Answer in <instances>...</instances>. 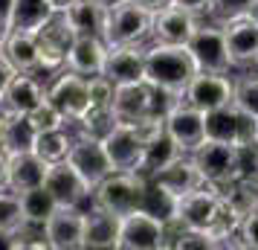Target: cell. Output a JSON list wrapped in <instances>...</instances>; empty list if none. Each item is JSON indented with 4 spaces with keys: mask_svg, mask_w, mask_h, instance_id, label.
<instances>
[{
    "mask_svg": "<svg viewBox=\"0 0 258 250\" xmlns=\"http://www.w3.org/2000/svg\"><path fill=\"white\" fill-rule=\"evenodd\" d=\"M198 64L191 59L186 44H163L154 41V47H145V82L157 90L183 99L188 82L198 76Z\"/></svg>",
    "mask_w": 258,
    "mask_h": 250,
    "instance_id": "obj_1",
    "label": "cell"
},
{
    "mask_svg": "<svg viewBox=\"0 0 258 250\" xmlns=\"http://www.w3.org/2000/svg\"><path fill=\"white\" fill-rule=\"evenodd\" d=\"M145 189H148V178H142L140 172L116 169L93 189V207H102L113 215H128L142 207Z\"/></svg>",
    "mask_w": 258,
    "mask_h": 250,
    "instance_id": "obj_2",
    "label": "cell"
},
{
    "mask_svg": "<svg viewBox=\"0 0 258 250\" xmlns=\"http://www.w3.org/2000/svg\"><path fill=\"white\" fill-rule=\"evenodd\" d=\"M154 29V12L134 0H125L113 9H107L105 41L113 44H145Z\"/></svg>",
    "mask_w": 258,
    "mask_h": 250,
    "instance_id": "obj_3",
    "label": "cell"
},
{
    "mask_svg": "<svg viewBox=\"0 0 258 250\" xmlns=\"http://www.w3.org/2000/svg\"><path fill=\"white\" fill-rule=\"evenodd\" d=\"M165 247H168L165 218L148 213L145 207L122 215L116 250H165Z\"/></svg>",
    "mask_w": 258,
    "mask_h": 250,
    "instance_id": "obj_4",
    "label": "cell"
},
{
    "mask_svg": "<svg viewBox=\"0 0 258 250\" xmlns=\"http://www.w3.org/2000/svg\"><path fill=\"white\" fill-rule=\"evenodd\" d=\"M221 210H223V201H221V192L215 186H203V189H195L177 198L174 204V221H180L183 227L188 230H203V233H212L218 218H221ZM218 244V241H215Z\"/></svg>",
    "mask_w": 258,
    "mask_h": 250,
    "instance_id": "obj_5",
    "label": "cell"
},
{
    "mask_svg": "<svg viewBox=\"0 0 258 250\" xmlns=\"http://www.w3.org/2000/svg\"><path fill=\"white\" fill-rule=\"evenodd\" d=\"M188 53L198 64L200 73H229L232 70V59H229V47H226V32L223 26L200 24L195 35L188 38Z\"/></svg>",
    "mask_w": 258,
    "mask_h": 250,
    "instance_id": "obj_6",
    "label": "cell"
},
{
    "mask_svg": "<svg viewBox=\"0 0 258 250\" xmlns=\"http://www.w3.org/2000/svg\"><path fill=\"white\" fill-rule=\"evenodd\" d=\"M47 96H49V102L55 108H61V114L67 119H73V122H82L90 114V108H93L87 76L70 70V67L55 76V82L47 87Z\"/></svg>",
    "mask_w": 258,
    "mask_h": 250,
    "instance_id": "obj_7",
    "label": "cell"
},
{
    "mask_svg": "<svg viewBox=\"0 0 258 250\" xmlns=\"http://www.w3.org/2000/svg\"><path fill=\"white\" fill-rule=\"evenodd\" d=\"M35 35H38L41 70H61V67H67V53H70L73 41H76V29L67 21L64 9H58Z\"/></svg>",
    "mask_w": 258,
    "mask_h": 250,
    "instance_id": "obj_8",
    "label": "cell"
},
{
    "mask_svg": "<svg viewBox=\"0 0 258 250\" xmlns=\"http://www.w3.org/2000/svg\"><path fill=\"white\" fill-rule=\"evenodd\" d=\"M165 134L174 140L183 155H191L206 140V114L188 105L186 99H177L165 114Z\"/></svg>",
    "mask_w": 258,
    "mask_h": 250,
    "instance_id": "obj_9",
    "label": "cell"
},
{
    "mask_svg": "<svg viewBox=\"0 0 258 250\" xmlns=\"http://www.w3.org/2000/svg\"><path fill=\"white\" fill-rule=\"evenodd\" d=\"M191 157H195V163L200 166V172L206 175L212 186H223V183L238 180V145L206 137L191 152Z\"/></svg>",
    "mask_w": 258,
    "mask_h": 250,
    "instance_id": "obj_10",
    "label": "cell"
},
{
    "mask_svg": "<svg viewBox=\"0 0 258 250\" xmlns=\"http://www.w3.org/2000/svg\"><path fill=\"white\" fill-rule=\"evenodd\" d=\"M206 137L232 145L255 143V117L244 114L235 102L218 108V111H209L206 114Z\"/></svg>",
    "mask_w": 258,
    "mask_h": 250,
    "instance_id": "obj_11",
    "label": "cell"
},
{
    "mask_svg": "<svg viewBox=\"0 0 258 250\" xmlns=\"http://www.w3.org/2000/svg\"><path fill=\"white\" fill-rule=\"evenodd\" d=\"M67 160L73 163V169L82 175L90 189H96L113 172V163H110V157L105 152V143L96 134H84L79 140H73V148L67 155Z\"/></svg>",
    "mask_w": 258,
    "mask_h": 250,
    "instance_id": "obj_12",
    "label": "cell"
},
{
    "mask_svg": "<svg viewBox=\"0 0 258 250\" xmlns=\"http://www.w3.org/2000/svg\"><path fill=\"white\" fill-rule=\"evenodd\" d=\"M188 105L200 108L203 114L218 111L223 105H232L235 99V79L229 73H198L188 82L186 93H183Z\"/></svg>",
    "mask_w": 258,
    "mask_h": 250,
    "instance_id": "obj_13",
    "label": "cell"
},
{
    "mask_svg": "<svg viewBox=\"0 0 258 250\" xmlns=\"http://www.w3.org/2000/svg\"><path fill=\"white\" fill-rule=\"evenodd\" d=\"M148 180L157 183L163 192H168L171 198H183V195H188V192L209 186L206 175L200 172V166L195 163L191 155H180L177 160H171L168 166L160 169V172H157L154 178H148Z\"/></svg>",
    "mask_w": 258,
    "mask_h": 250,
    "instance_id": "obj_14",
    "label": "cell"
},
{
    "mask_svg": "<svg viewBox=\"0 0 258 250\" xmlns=\"http://www.w3.org/2000/svg\"><path fill=\"white\" fill-rule=\"evenodd\" d=\"M221 26L226 32L232 67H258V21H252L249 15H238L223 21Z\"/></svg>",
    "mask_w": 258,
    "mask_h": 250,
    "instance_id": "obj_15",
    "label": "cell"
},
{
    "mask_svg": "<svg viewBox=\"0 0 258 250\" xmlns=\"http://www.w3.org/2000/svg\"><path fill=\"white\" fill-rule=\"evenodd\" d=\"M102 143H105V152L113 163V172H137L142 160V152L145 145L142 140L134 134L128 122H113L105 134H102Z\"/></svg>",
    "mask_w": 258,
    "mask_h": 250,
    "instance_id": "obj_16",
    "label": "cell"
},
{
    "mask_svg": "<svg viewBox=\"0 0 258 250\" xmlns=\"http://www.w3.org/2000/svg\"><path fill=\"white\" fill-rule=\"evenodd\" d=\"M44 186L52 192V198L58 201V207H82L93 189L84 183V178L73 169L70 160H58V163H49V172L44 178Z\"/></svg>",
    "mask_w": 258,
    "mask_h": 250,
    "instance_id": "obj_17",
    "label": "cell"
},
{
    "mask_svg": "<svg viewBox=\"0 0 258 250\" xmlns=\"http://www.w3.org/2000/svg\"><path fill=\"white\" fill-rule=\"evenodd\" d=\"M47 241L52 250L84 247V210L82 207H58L47 224Z\"/></svg>",
    "mask_w": 258,
    "mask_h": 250,
    "instance_id": "obj_18",
    "label": "cell"
},
{
    "mask_svg": "<svg viewBox=\"0 0 258 250\" xmlns=\"http://www.w3.org/2000/svg\"><path fill=\"white\" fill-rule=\"evenodd\" d=\"M113 84H128L145 79V47L142 44H113L107 49V61L102 70Z\"/></svg>",
    "mask_w": 258,
    "mask_h": 250,
    "instance_id": "obj_19",
    "label": "cell"
},
{
    "mask_svg": "<svg viewBox=\"0 0 258 250\" xmlns=\"http://www.w3.org/2000/svg\"><path fill=\"white\" fill-rule=\"evenodd\" d=\"M47 102V87L32 73H15L9 87L0 93L3 114H32L38 105Z\"/></svg>",
    "mask_w": 258,
    "mask_h": 250,
    "instance_id": "obj_20",
    "label": "cell"
},
{
    "mask_svg": "<svg viewBox=\"0 0 258 250\" xmlns=\"http://www.w3.org/2000/svg\"><path fill=\"white\" fill-rule=\"evenodd\" d=\"M198 15L183 9V6H165L160 12H154V29L151 38L163 44H188V38L198 29Z\"/></svg>",
    "mask_w": 258,
    "mask_h": 250,
    "instance_id": "obj_21",
    "label": "cell"
},
{
    "mask_svg": "<svg viewBox=\"0 0 258 250\" xmlns=\"http://www.w3.org/2000/svg\"><path fill=\"white\" fill-rule=\"evenodd\" d=\"M107 44L102 35H76L70 53H67V67L82 76H99L107 61Z\"/></svg>",
    "mask_w": 258,
    "mask_h": 250,
    "instance_id": "obj_22",
    "label": "cell"
},
{
    "mask_svg": "<svg viewBox=\"0 0 258 250\" xmlns=\"http://www.w3.org/2000/svg\"><path fill=\"white\" fill-rule=\"evenodd\" d=\"M122 215H113L102 207L84 210V247L87 250H116Z\"/></svg>",
    "mask_w": 258,
    "mask_h": 250,
    "instance_id": "obj_23",
    "label": "cell"
},
{
    "mask_svg": "<svg viewBox=\"0 0 258 250\" xmlns=\"http://www.w3.org/2000/svg\"><path fill=\"white\" fill-rule=\"evenodd\" d=\"M47 172H49V163L44 160V157H38L35 152H18V155H9L6 186L21 195V192H26V189L44 186Z\"/></svg>",
    "mask_w": 258,
    "mask_h": 250,
    "instance_id": "obj_24",
    "label": "cell"
},
{
    "mask_svg": "<svg viewBox=\"0 0 258 250\" xmlns=\"http://www.w3.org/2000/svg\"><path fill=\"white\" fill-rule=\"evenodd\" d=\"M0 49L6 53V59L15 64L18 73H32L41 67V56H38V35L35 32H24V29H6V38Z\"/></svg>",
    "mask_w": 258,
    "mask_h": 250,
    "instance_id": "obj_25",
    "label": "cell"
},
{
    "mask_svg": "<svg viewBox=\"0 0 258 250\" xmlns=\"http://www.w3.org/2000/svg\"><path fill=\"white\" fill-rule=\"evenodd\" d=\"M64 15L73 24L76 35H102L105 38L107 6H102L99 0H70L64 6Z\"/></svg>",
    "mask_w": 258,
    "mask_h": 250,
    "instance_id": "obj_26",
    "label": "cell"
},
{
    "mask_svg": "<svg viewBox=\"0 0 258 250\" xmlns=\"http://www.w3.org/2000/svg\"><path fill=\"white\" fill-rule=\"evenodd\" d=\"M35 140H38V125L32 122L29 114H6V125H3V137H0V148L6 155L32 152Z\"/></svg>",
    "mask_w": 258,
    "mask_h": 250,
    "instance_id": "obj_27",
    "label": "cell"
},
{
    "mask_svg": "<svg viewBox=\"0 0 258 250\" xmlns=\"http://www.w3.org/2000/svg\"><path fill=\"white\" fill-rule=\"evenodd\" d=\"M58 12L49 0H15L12 15L6 29H24V32H38L52 15Z\"/></svg>",
    "mask_w": 258,
    "mask_h": 250,
    "instance_id": "obj_28",
    "label": "cell"
},
{
    "mask_svg": "<svg viewBox=\"0 0 258 250\" xmlns=\"http://www.w3.org/2000/svg\"><path fill=\"white\" fill-rule=\"evenodd\" d=\"M183 155L180 148H177V143L168 137V134H163L160 140H154V143L145 145V152H142V160H140V172L142 178H154L160 169H165L171 160H177V157Z\"/></svg>",
    "mask_w": 258,
    "mask_h": 250,
    "instance_id": "obj_29",
    "label": "cell"
},
{
    "mask_svg": "<svg viewBox=\"0 0 258 250\" xmlns=\"http://www.w3.org/2000/svg\"><path fill=\"white\" fill-rule=\"evenodd\" d=\"M21 204H24L26 221H32V224H47L52 213L58 210V201L52 198V192L47 186H35V189L21 192Z\"/></svg>",
    "mask_w": 258,
    "mask_h": 250,
    "instance_id": "obj_30",
    "label": "cell"
},
{
    "mask_svg": "<svg viewBox=\"0 0 258 250\" xmlns=\"http://www.w3.org/2000/svg\"><path fill=\"white\" fill-rule=\"evenodd\" d=\"M73 148V137L64 128H52V131H38L35 140V152L38 157H44L47 163H58V160H67Z\"/></svg>",
    "mask_w": 258,
    "mask_h": 250,
    "instance_id": "obj_31",
    "label": "cell"
},
{
    "mask_svg": "<svg viewBox=\"0 0 258 250\" xmlns=\"http://www.w3.org/2000/svg\"><path fill=\"white\" fill-rule=\"evenodd\" d=\"M26 224V213L21 195L12 192L9 186L0 189V233H18Z\"/></svg>",
    "mask_w": 258,
    "mask_h": 250,
    "instance_id": "obj_32",
    "label": "cell"
},
{
    "mask_svg": "<svg viewBox=\"0 0 258 250\" xmlns=\"http://www.w3.org/2000/svg\"><path fill=\"white\" fill-rule=\"evenodd\" d=\"M235 105L244 114L258 119V76H241L235 79Z\"/></svg>",
    "mask_w": 258,
    "mask_h": 250,
    "instance_id": "obj_33",
    "label": "cell"
},
{
    "mask_svg": "<svg viewBox=\"0 0 258 250\" xmlns=\"http://www.w3.org/2000/svg\"><path fill=\"white\" fill-rule=\"evenodd\" d=\"M87 84H90V102H93V111H110L113 93H116V84L110 82L105 73L87 76Z\"/></svg>",
    "mask_w": 258,
    "mask_h": 250,
    "instance_id": "obj_34",
    "label": "cell"
},
{
    "mask_svg": "<svg viewBox=\"0 0 258 250\" xmlns=\"http://www.w3.org/2000/svg\"><path fill=\"white\" fill-rule=\"evenodd\" d=\"M131 128H134V134L142 140V145L154 143V140H160L165 134V114H145L142 119H137V122H131Z\"/></svg>",
    "mask_w": 258,
    "mask_h": 250,
    "instance_id": "obj_35",
    "label": "cell"
},
{
    "mask_svg": "<svg viewBox=\"0 0 258 250\" xmlns=\"http://www.w3.org/2000/svg\"><path fill=\"white\" fill-rule=\"evenodd\" d=\"M32 122L38 125V131H52V128H64V122H67V117L61 114V108H55L52 102H49V96H47V102L44 105H38L32 114Z\"/></svg>",
    "mask_w": 258,
    "mask_h": 250,
    "instance_id": "obj_36",
    "label": "cell"
},
{
    "mask_svg": "<svg viewBox=\"0 0 258 250\" xmlns=\"http://www.w3.org/2000/svg\"><path fill=\"white\" fill-rule=\"evenodd\" d=\"M238 241H241V247L258 250V210L241 218V224H238Z\"/></svg>",
    "mask_w": 258,
    "mask_h": 250,
    "instance_id": "obj_37",
    "label": "cell"
},
{
    "mask_svg": "<svg viewBox=\"0 0 258 250\" xmlns=\"http://www.w3.org/2000/svg\"><path fill=\"white\" fill-rule=\"evenodd\" d=\"M252 3H255V0H215V12L212 15H218L221 21H229V18L246 15Z\"/></svg>",
    "mask_w": 258,
    "mask_h": 250,
    "instance_id": "obj_38",
    "label": "cell"
},
{
    "mask_svg": "<svg viewBox=\"0 0 258 250\" xmlns=\"http://www.w3.org/2000/svg\"><path fill=\"white\" fill-rule=\"evenodd\" d=\"M174 6H183V9H188V12H195L198 18L200 15L215 12V0H174Z\"/></svg>",
    "mask_w": 258,
    "mask_h": 250,
    "instance_id": "obj_39",
    "label": "cell"
},
{
    "mask_svg": "<svg viewBox=\"0 0 258 250\" xmlns=\"http://www.w3.org/2000/svg\"><path fill=\"white\" fill-rule=\"evenodd\" d=\"M15 64L9 59H6V53H3V49H0V93H3V90H6V87H9V82H12L15 79Z\"/></svg>",
    "mask_w": 258,
    "mask_h": 250,
    "instance_id": "obj_40",
    "label": "cell"
},
{
    "mask_svg": "<svg viewBox=\"0 0 258 250\" xmlns=\"http://www.w3.org/2000/svg\"><path fill=\"white\" fill-rule=\"evenodd\" d=\"M134 3H140V6L151 9V12H160V9H165V6H171L174 0H134Z\"/></svg>",
    "mask_w": 258,
    "mask_h": 250,
    "instance_id": "obj_41",
    "label": "cell"
},
{
    "mask_svg": "<svg viewBox=\"0 0 258 250\" xmlns=\"http://www.w3.org/2000/svg\"><path fill=\"white\" fill-rule=\"evenodd\" d=\"M6 175H9V155L0 148V189L6 186Z\"/></svg>",
    "mask_w": 258,
    "mask_h": 250,
    "instance_id": "obj_42",
    "label": "cell"
},
{
    "mask_svg": "<svg viewBox=\"0 0 258 250\" xmlns=\"http://www.w3.org/2000/svg\"><path fill=\"white\" fill-rule=\"evenodd\" d=\"M12 6H15V0H0V24H3V26L9 24V15H12Z\"/></svg>",
    "mask_w": 258,
    "mask_h": 250,
    "instance_id": "obj_43",
    "label": "cell"
},
{
    "mask_svg": "<svg viewBox=\"0 0 258 250\" xmlns=\"http://www.w3.org/2000/svg\"><path fill=\"white\" fill-rule=\"evenodd\" d=\"M102 6H107V9H113V6H119V3H125V0H99Z\"/></svg>",
    "mask_w": 258,
    "mask_h": 250,
    "instance_id": "obj_44",
    "label": "cell"
},
{
    "mask_svg": "<svg viewBox=\"0 0 258 250\" xmlns=\"http://www.w3.org/2000/svg\"><path fill=\"white\" fill-rule=\"evenodd\" d=\"M246 15H249L252 21H258V0H255V3H252V6H249V12H246Z\"/></svg>",
    "mask_w": 258,
    "mask_h": 250,
    "instance_id": "obj_45",
    "label": "cell"
},
{
    "mask_svg": "<svg viewBox=\"0 0 258 250\" xmlns=\"http://www.w3.org/2000/svg\"><path fill=\"white\" fill-rule=\"evenodd\" d=\"M49 3H52V6H55V9H64V6H67V3H70V0H49Z\"/></svg>",
    "mask_w": 258,
    "mask_h": 250,
    "instance_id": "obj_46",
    "label": "cell"
},
{
    "mask_svg": "<svg viewBox=\"0 0 258 250\" xmlns=\"http://www.w3.org/2000/svg\"><path fill=\"white\" fill-rule=\"evenodd\" d=\"M3 125H6V114H0V137H3Z\"/></svg>",
    "mask_w": 258,
    "mask_h": 250,
    "instance_id": "obj_47",
    "label": "cell"
},
{
    "mask_svg": "<svg viewBox=\"0 0 258 250\" xmlns=\"http://www.w3.org/2000/svg\"><path fill=\"white\" fill-rule=\"evenodd\" d=\"M3 38H6V26L0 24V44H3Z\"/></svg>",
    "mask_w": 258,
    "mask_h": 250,
    "instance_id": "obj_48",
    "label": "cell"
},
{
    "mask_svg": "<svg viewBox=\"0 0 258 250\" xmlns=\"http://www.w3.org/2000/svg\"><path fill=\"white\" fill-rule=\"evenodd\" d=\"M255 143H258V119H255Z\"/></svg>",
    "mask_w": 258,
    "mask_h": 250,
    "instance_id": "obj_49",
    "label": "cell"
}]
</instances>
